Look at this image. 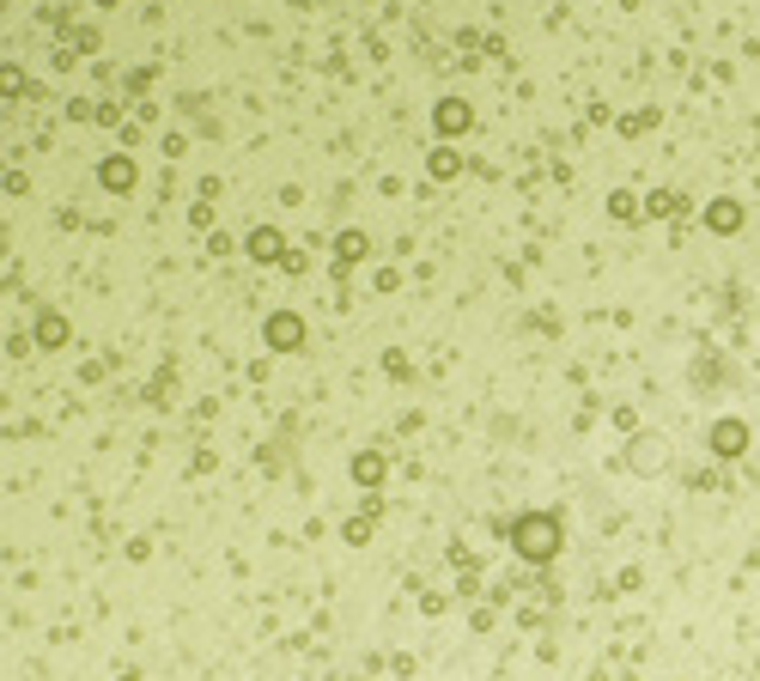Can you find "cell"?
<instances>
[{
    "instance_id": "1",
    "label": "cell",
    "mask_w": 760,
    "mask_h": 681,
    "mask_svg": "<svg viewBox=\"0 0 760 681\" xmlns=\"http://www.w3.org/2000/svg\"><path fill=\"white\" fill-rule=\"evenodd\" d=\"M512 548L524 554V560H554L560 554V517H548V511H536V517H517L512 524Z\"/></svg>"
},
{
    "instance_id": "4",
    "label": "cell",
    "mask_w": 760,
    "mask_h": 681,
    "mask_svg": "<svg viewBox=\"0 0 760 681\" xmlns=\"http://www.w3.org/2000/svg\"><path fill=\"white\" fill-rule=\"evenodd\" d=\"M104 189H134V165H128V158H110V165H104Z\"/></svg>"
},
{
    "instance_id": "5",
    "label": "cell",
    "mask_w": 760,
    "mask_h": 681,
    "mask_svg": "<svg viewBox=\"0 0 760 681\" xmlns=\"http://www.w3.org/2000/svg\"><path fill=\"white\" fill-rule=\"evenodd\" d=\"M438 129H445V134L469 129V104H445V110H438Z\"/></svg>"
},
{
    "instance_id": "3",
    "label": "cell",
    "mask_w": 760,
    "mask_h": 681,
    "mask_svg": "<svg viewBox=\"0 0 760 681\" xmlns=\"http://www.w3.org/2000/svg\"><path fill=\"white\" fill-rule=\"evenodd\" d=\"M299 335H304L299 316H275V323H268V340H275L280 354H292V347H299Z\"/></svg>"
},
{
    "instance_id": "2",
    "label": "cell",
    "mask_w": 760,
    "mask_h": 681,
    "mask_svg": "<svg viewBox=\"0 0 760 681\" xmlns=\"http://www.w3.org/2000/svg\"><path fill=\"white\" fill-rule=\"evenodd\" d=\"M742 445H748L742 420H718V426H712V450H718V457H742Z\"/></svg>"
},
{
    "instance_id": "7",
    "label": "cell",
    "mask_w": 760,
    "mask_h": 681,
    "mask_svg": "<svg viewBox=\"0 0 760 681\" xmlns=\"http://www.w3.org/2000/svg\"><path fill=\"white\" fill-rule=\"evenodd\" d=\"M712 225H724V232L736 225V208H730V201H718V208H712Z\"/></svg>"
},
{
    "instance_id": "6",
    "label": "cell",
    "mask_w": 760,
    "mask_h": 681,
    "mask_svg": "<svg viewBox=\"0 0 760 681\" xmlns=\"http://www.w3.org/2000/svg\"><path fill=\"white\" fill-rule=\"evenodd\" d=\"M249 256H262V263H268V256H280V232H256V237H249Z\"/></svg>"
}]
</instances>
